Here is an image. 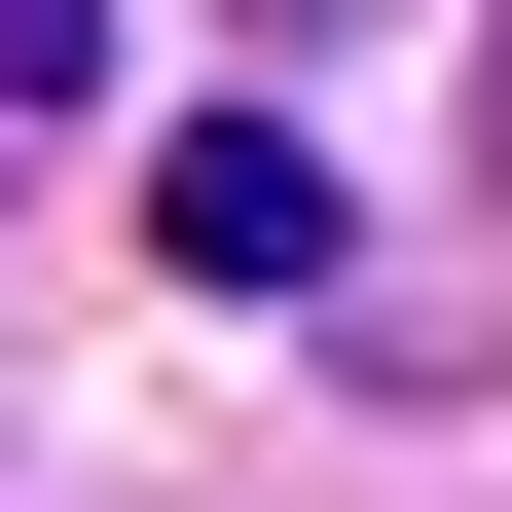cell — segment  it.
Instances as JSON below:
<instances>
[{
	"label": "cell",
	"mask_w": 512,
	"mask_h": 512,
	"mask_svg": "<svg viewBox=\"0 0 512 512\" xmlns=\"http://www.w3.org/2000/svg\"><path fill=\"white\" fill-rule=\"evenodd\" d=\"M147 256L183 293H330V147H293V110H183L147 147Z\"/></svg>",
	"instance_id": "1"
},
{
	"label": "cell",
	"mask_w": 512,
	"mask_h": 512,
	"mask_svg": "<svg viewBox=\"0 0 512 512\" xmlns=\"http://www.w3.org/2000/svg\"><path fill=\"white\" fill-rule=\"evenodd\" d=\"M74 74H110V0H0V110H74Z\"/></svg>",
	"instance_id": "2"
},
{
	"label": "cell",
	"mask_w": 512,
	"mask_h": 512,
	"mask_svg": "<svg viewBox=\"0 0 512 512\" xmlns=\"http://www.w3.org/2000/svg\"><path fill=\"white\" fill-rule=\"evenodd\" d=\"M476 183H512V37H476Z\"/></svg>",
	"instance_id": "3"
}]
</instances>
